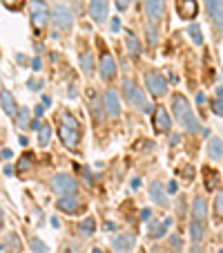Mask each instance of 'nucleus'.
<instances>
[{
    "mask_svg": "<svg viewBox=\"0 0 223 253\" xmlns=\"http://www.w3.org/2000/svg\"><path fill=\"white\" fill-rule=\"evenodd\" d=\"M52 188H54V193H58V195H74L76 188H78V184L71 175L61 172V175H56L52 179Z\"/></svg>",
    "mask_w": 223,
    "mask_h": 253,
    "instance_id": "20e7f679",
    "label": "nucleus"
},
{
    "mask_svg": "<svg viewBox=\"0 0 223 253\" xmlns=\"http://www.w3.org/2000/svg\"><path fill=\"white\" fill-rule=\"evenodd\" d=\"M147 43L157 45V32H154V27H147Z\"/></svg>",
    "mask_w": 223,
    "mask_h": 253,
    "instance_id": "c9c22d12",
    "label": "nucleus"
},
{
    "mask_svg": "<svg viewBox=\"0 0 223 253\" xmlns=\"http://www.w3.org/2000/svg\"><path fill=\"white\" fill-rule=\"evenodd\" d=\"M119 27H121L119 18H114V20H112V32H119Z\"/></svg>",
    "mask_w": 223,
    "mask_h": 253,
    "instance_id": "ea45409f",
    "label": "nucleus"
},
{
    "mask_svg": "<svg viewBox=\"0 0 223 253\" xmlns=\"http://www.w3.org/2000/svg\"><path fill=\"white\" fill-rule=\"evenodd\" d=\"M123 94H125V101H127L129 105H134L136 110H141V112H152L154 105L147 101L145 92H143L134 81H129V79H125V81H123Z\"/></svg>",
    "mask_w": 223,
    "mask_h": 253,
    "instance_id": "f03ea898",
    "label": "nucleus"
},
{
    "mask_svg": "<svg viewBox=\"0 0 223 253\" xmlns=\"http://www.w3.org/2000/svg\"><path fill=\"white\" fill-rule=\"evenodd\" d=\"M9 244H11V249H14V251H20V242H16V235H11V238H9Z\"/></svg>",
    "mask_w": 223,
    "mask_h": 253,
    "instance_id": "4c0bfd02",
    "label": "nucleus"
},
{
    "mask_svg": "<svg viewBox=\"0 0 223 253\" xmlns=\"http://www.w3.org/2000/svg\"><path fill=\"white\" fill-rule=\"evenodd\" d=\"M78 229H81V233H83V235H92V233L96 231V222H94V217H87V220H83Z\"/></svg>",
    "mask_w": 223,
    "mask_h": 253,
    "instance_id": "a878e982",
    "label": "nucleus"
},
{
    "mask_svg": "<svg viewBox=\"0 0 223 253\" xmlns=\"http://www.w3.org/2000/svg\"><path fill=\"white\" fill-rule=\"evenodd\" d=\"M205 2H208V11H210L214 7V2H217V0H205Z\"/></svg>",
    "mask_w": 223,
    "mask_h": 253,
    "instance_id": "c03bdc74",
    "label": "nucleus"
},
{
    "mask_svg": "<svg viewBox=\"0 0 223 253\" xmlns=\"http://www.w3.org/2000/svg\"><path fill=\"white\" fill-rule=\"evenodd\" d=\"M103 108H105V115L116 119L121 115V103H119V96H116L114 90H105L103 92Z\"/></svg>",
    "mask_w": 223,
    "mask_h": 253,
    "instance_id": "6e6552de",
    "label": "nucleus"
},
{
    "mask_svg": "<svg viewBox=\"0 0 223 253\" xmlns=\"http://www.w3.org/2000/svg\"><path fill=\"white\" fill-rule=\"evenodd\" d=\"M29 244H32V249H33L36 253H47V247H45V244L40 242V240L32 238V240H29Z\"/></svg>",
    "mask_w": 223,
    "mask_h": 253,
    "instance_id": "2f4dec72",
    "label": "nucleus"
},
{
    "mask_svg": "<svg viewBox=\"0 0 223 253\" xmlns=\"http://www.w3.org/2000/svg\"><path fill=\"white\" fill-rule=\"evenodd\" d=\"M32 159H33L32 153H25L23 157L18 159V172H27L29 168H32Z\"/></svg>",
    "mask_w": 223,
    "mask_h": 253,
    "instance_id": "bb28decb",
    "label": "nucleus"
},
{
    "mask_svg": "<svg viewBox=\"0 0 223 253\" xmlns=\"http://www.w3.org/2000/svg\"><path fill=\"white\" fill-rule=\"evenodd\" d=\"M150 215H152V211H150V209H143L141 211V220H150Z\"/></svg>",
    "mask_w": 223,
    "mask_h": 253,
    "instance_id": "58836bf2",
    "label": "nucleus"
},
{
    "mask_svg": "<svg viewBox=\"0 0 223 253\" xmlns=\"http://www.w3.org/2000/svg\"><path fill=\"white\" fill-rule=\"evenodd\" d=\"M192 253H201V249H199V247H196V244H194V249H192Z\"/></svg>",
    "mask_w": 223,
    "mask_h": 253,
    "instance_id": "de8ad7c7",
    "label": "nucleus"
},
{
    "mask_svg": "<svg viewBox=\"0 0 223 253\" xmlns=\"http://www.w3.org/2000/svg\"><path fill=\"white\" fill-rule=\"evenodd\" d=\"M5 222V213H2V209H0V224Z\"/></svg>",
    "mask_w": 223,
    "mask_h": 253,
    "instance_id": "49530a36",
    "label": "nucleus"
},
{
    "mask_svg": "<svg viewBox=\"0 0 223 253\" xmlns=\"http://www.w3.org/2000/svg\"><path fill=\"white\" fill-rule=\"evenodd\" d=\"M145 85H147V90L152 92L154 96L167 94V79L163 77L161 72H157V70H152V72H147V74H145Z\"/></svg>",
    "mask_w": 223,
    "mask_h": 253,
    "instance_id": "7ed1b4c3",
    "label": "nucleus"
},
{
    "mask_svg": "<svg viewBox=\"0 0 223 253\" xmlns=\"http://www.w3.org/2000/svg\"><path fill=\"white\" fill-rule=\"evenodd\" d=\"M214 213H217L219 217H223V191L214 197Z\"/></svg>",
    "mask_w": 223,
    "mask_h": 253,
    "instance_id": "c756f323",
    "label": "nucleus"
},
{
    "mask_svg": "<svg viewBox=\"0 0 223 253\" xmlns=\"http://www.w3.org/2000/svg\"><path fill=\"white\" fill-rule=\"evenodd\" d=\"M217 94H219V99H223V87H217Z\"/></svg>",
    "mask_w": 223,
    "mask_h": 253,
    "instance_id": "a18cd8bd",
    "label": "nucleus"
},
{
    "mask_svg": "<svg viewBox=\"0 0 223 253\" xmlns=\"http://www.w3.org/2000/svg\"><path fill=\"white\" fill-rule=\"evenodd\" d=\"M134 244H136V240H134V235H129V233L116 235V238L112 240V247H114L116 253H132Z\"/></svg>",
    "mask_w": 223,
    "mask_h": 253,
    "instance_id": "1a4fd4ad",
    "label": "nucleus"
},
{
    "mask_svg": "<svg viewBox=\"0 0 223 253\" xmlns=\"http://www.w3.org/2000/svg\"><path fill=\"white\" fill-rule=\"evenodd\" d=\"M18 128H29V110L27 108H20V112H18Z\"/></svg>",
    "mask_w": 223,
    "mask_h": 253,
    "instance_id": "c85d7f7f",
    "label": "nucleus"
},
{
    "mask_svg": "<svg viewBox=\"0 0 223 253\" xmlns=\"http://www.w3.org/2000/svg\"><path fill=\"white\" fill-rule=\"evenodd\" d=\"M90 16L96 20V23H103V20L107 18V0H92Z\"/></svg>",
    "mask_w": 223,
    "mask_h": 253,
    "instance_id": "4468645a",
    "label": "nucleus"
},
{
    "mask_svg": "<svg viewBox=\"0 0 223 253\" xmlns=\"http://www.w3.org/2000/svg\"><path fill=\"white\" fill-rule=\"evenodd\" d=\"M58 209L65 211V213H78V211H81V202L74 195H65L58 200Z\"/></svg>",
    "mask_w": 223,
    "mask_h": 253,
    "instance_id": "f3484780",
    "label": "nucleus"
},
{
    "mask_svg": "<svg viewBox=\"0 0 223 253\" xmlns=\"http://www.w3.org/2000/svg\"><path fill=\"white\" fill-rule=\"evenodd\" d=\"M172 112H174L176 121H179V126L185 130V132H199V119H196V115L192 112L190 103H188V99H185L183 94H174L172 96Z\"/></svg>",
    "mask_w": 223,
    "mask_h": 253,
    "instance_id": "f257e3e1",
    "label": "nucleus"
},
{
    "mask_svg": "<svg viewBox=\"0 0 223 253\" xmlns=\"http://www.w3.org/2000/svg\"><path fill=\"white\" fill-rule=\"evenodd\" d=\"M0 105H2V110H5L9 117H14L16 115V108H18V105H16L14 94H11L9 90H2V92H0Z\"/></svg>",
    "mask_w": 223,
    "mask_h": 253,
    "instance_id": "a211bd4d",
    "label": "nucleus"
},
{
    "mask_svg": "<svg viewBox=\"0 0 223 253\" xmlns=\"http://www.w3.org/2000/svg\"><path fill=\"white\" fill-rule=\"evenodd\" d=\"M152 119H154V128L159 130V132H170V115L165 112V108H157V110L152 112Z\"/></svg>",
    "mask_w": 223,
    "mask_h": 253,
    "instance_id": "f8f14e48",
    "label": "nucleus"
},
{
    "mask_svg": "<svg viewBox=\"0 0 223 253\" xmlns=\"http://www.w3.org/2000/svg\"><path fill=\"white\" fill-rule=\"evenodd\" d=\"M116 7H119L121 11L127 9V7H129V0H116Z\"/></svg>",
    "mask_w": 223,
    "mask_h": 253,
    "instance_id": "e433bc0d",
    "label": "nucleus"
},
{
    "mask_svg": "<svg viewBox=\"0 0 223 253\" xmlns=\"http://www.w3.org/2000/svg\"><path fill=\"white\" fill-rule=\"evenodd\" d=\"M219 253H223V249H221V251H219Z\"/></svg>",
    "mask_w": 223,
    "mask_h": 253,
    "instance_id": "8fccbe9b",
    "label": "nucleus"
},
{
    "mask_svg": "<svg viewBox=\"0 0 223 253\" xmlns=\"http://www.w3.org/2000/svg\"><path fill=\"white\" fill-rule=\"evenodd\" d=\"M0 155H2V157H5V159H9V157H11V150H9V148H5V150H2V153H0Z\"/></svg>",
    "mask_w": 223,
    "mask_h": 253,
    "instance_id": "37998d69",
    "label": "nucleus"
},
{
    "mask_svg": "<svg viewBox=\"0 0 223 253\" xmlns=\"http://www.w3.org/2000/svg\"><path fill=\"white\" fill-rule=\"evenodd\" d=\"M2 5H5L7 9H11V11H18L20 7L25 5V0H2Z\"/></svg>",
    "mask_w": 223,
    "mask_h": 253,
    "instance_id": "7c9ffc66",
    "label": "nucleus"
},
{
    "mask_svg": "<svg viewBox=\"0 0 223 253\" xmlns=\"http://www.w3.org/2000/svg\"><path fill=\"white\" fill-rule=\"evenodd\" d=\"M49 137H52V128H49L47 124H40V128H38V143H40V146H47Z\"/></svg>",
    "mask_w": 223,
    "mask_h": 253,
    "instance_id": "393cba45",
    "label": "nucleus"
},
{
    "mask_svg": "<svg viewBox=\"0 0 223 253\" xmlns=\"http://www.w3.org/2000/svg\"><path fill=\"white\" fill-rule=\"evenodd\" d=\"M212 112L214 115H219V117H223V99H217L212 103Z\"/></svg>",
    "mask_w": 223,
    "mask_h": 253,
    "instance_id": "f704fd0d",
    "label": "nucleus"
},
{
    "mask_svg": "<svg viewBox=\"0 0 223 253\" xmlns=\"http://www.w3.org/2000/svg\"><path fill=\"white\" fill-rule=\"evenodd\" d=\"M176 11H179V16L183 20L196 18V11H199V7H196V0H176Z\"/></svg>",
    "mask_w": 223,
    "mask_h": 253,
    "instance_id": "9b49d317",
    "label": "nucleus"
},
{
    "mask_svg": "<svg viewBox=\"0 0 223 253\" xmlns=\"http://www.w3.org/2000/svg\"><path fill=\"white\" fill-rule=\"evenodd\" d=\"M181 244H183V242H181V238H172V247H174V249H176V247L181 249Z\"/></svg>",
    "mask_w": 223,
    "mask_h": 253,
    "instance_id": "79ce46f5",
    "label": "nucleus"
},
{
    "mask_svg": "<svg viewBox=\"0 0 223 253\" xmlns=\"http://www.w3.org/2000/svg\"><path fill=\"white\" fill-rule=\"evenodd\" d=\"M170 224H172V220H165V222H152L150 224V238H163L165 235V231L170 229Z\"/></svg>",
    "mask_w": 223,
    "mask_h": 253,
    "instance_id": "4be33fe9",
    "label": "nucleus"
},
{
    "mask_svg": "<svg viewBox=\"0 0 223 253\" xmlns=\"http://www.w3.org/2000/svg\"><path fill=\"white\" fill-rule=\"evenodd\" d=\"M114 77H116V63L112 58V54L105 52L103 58H100V79L103 81H112Z\"/></svg>",
    "mask_w": 223,
    "mask_h": 253,
    "instance_id": "9d476101",
    "label": "nucleus"
},
{
    "mask_svg": "<svg viewBox=\"0 0 223 253\" xmlns=\"http://www.w3.org/2000/svg\"><path fill=\"white\" fill-rule=\"evenodd\" d=\"M221 153H223V146H221V141L219 139H210V143H208V155L212 159H221Z\"/></svg>",
    "mask_w": 223,
    "mask_h": 253,
    "instance_id": "b1692460",
    "label": "nucleus"
},
{
    "mask_svg": "<svg viewBox=\"0 0 223 253\" xmlns=\"http://www.w3.org/2000/svg\"><path fill=\"white\" fill-rule=\"evenodd\" d=\"M143 9L152 23H161L163 14H165V2L163 0H143Z\"/></svg>",
    "mask_w": 223,
    "mask_h": 253,
    "instance_id": "0eeeda50",
    "label": "nucleus"
},
{
    "mask_svg": "<svg viewBox=\"0 0 223 253\" xmlns=\"http://www.w3.org/2000/svg\"><path fill=\"white\" fill-rule=\"evenodd\" d=\"M150 197H152V202H154V204H159V206H167V204H170V200H167V191H165V186H163L161 182H152V184H150Z\"/></svg>",
    "mask_w": 223,
    "mask_h": 253,
    "instance_id": "ddd939ff",
    "label": "nucleus"
},
{
    "mask_svg": "<svg viewBox=\"0 0 223 253\" xmlns=\"http://www.w3.org/2000/svg\"><path fill=\"white\" fill-rule=\"evenodd\" d=\"M29 128H32V130H38V128H40V121H38V119H33L32 124H29Z\"/></svg>",
    "mask_w": 223,
    "mask_h": 253,
    "instance_id": "a19ab883",
    "label": "nucleus"
},
{
    "mask_svg": "<svg viewBox=\"0 0 223 253\" xmlns=\"http://www.w3.org/2000/svg\"><path fill=\"white\" fill-rule=\"evenodd\" d=\"M210 18H212V23L217 25L219 32H223V0H217V2H214V7L210 9Z\"/></svg>",
    "mask_w": 223,
    "mask_h": 253,
    "instance_id": "aec40b11",
    "label": "nucleus"
},
{
    "mask_svg": "<svg viewBox=\"0 0 223 253\" xmlns=\"http://www.w3.org/2000/svg\"><path fill=\"white\" fill-rule=\"evenodd\" d=\"M203 172H205V177H208V182H205V186H208L210 191H212V188H214V184H217V175L212 177V170H210V168H205Z\"/></svg>",
    "mask_w": 223,
    "mask_h": 253,
    "instance_id": "473e14b6",
    "label": "nucleus"
},
{
    "mask_svg": "<svg viewBox=\"0 0 223 253\" xmlns=\"http://www.w3.org/2000/svg\"><path fill=\"white\" fill-rule=\"evenodd\" d=\"M190 238L194 240V244L203 242V238H205V222H196V220L190 222Z\"/></svg>",
    "mask_w": 223,
    "mask_h": 253,
    "instance_id": "412c9836",
    "label": "nucleus"
},
{
    "mask_svg": "<svg viewBox=\"0 0 223 253\" xmlns=\"http://www.w3.org/2000/svg\"><path fill=\"white\" fill-rule=\"evenodd\" d=\"M58 137H61V141L65 143V146L74 148V146L78 143V130L69 128V126H61V128H58Z\"/></svg>",
    "mask_w": 223,
    "mask_h": 253,
    "instance_id": "2eb2a0df",
    "label": "nucleus"
},
{
    "mask_svg": "<svg viewBox=\"0 0 223 253\" xmlns=\"http://www.w3.org/2000/svg\"><path fill=\"white\" fill-rule=\"evenodd\" d=\"M205 217H208V204H205L203 197H194V202H192V220L205 222Z\"/></svg>",
    "mask_w": 223,
    "mask_h": 253,
    "instance_id": "dca6fc26",
    "label": "nucleus"
},
{
    "mask_svg": "<svg viewBox=\"0 0 223 253\" xmlns=\"http://www.w3.org/2000/svg\"><path fill=\"white\" fill-rule=\"evenodd\" d=\"M81 67L85 74H92V72H94V56H92V52L81 54Z\"/></svg>",
    "mask_w": 223,
    "mask_h": 253,
    "instance_id": "5701e85b",
    "label": "nucleus"
},
{
    "mask_svg": "<svg viewBox=\"0 0 223 253\" xmlns=\"http://www.w3.org/2000/svg\"><path fill=\"white\" fill-rule=\"evenodd\" d=\"M94 253H100V249H94Z\"/></svg>",
    "mask_w": 223,
    "mask_h": 253,
    "instance_id": "09e8293b",
    "label": "nucleus"
},
{
    "mask_svg": "<svg viewBox=\"0 0 223 253\" xmlns=\"http://www.w3.org/2000/svg\"><path fill=\"white\" fill-rule=\"evenodd\" d=\"M29 16H32V23L36 29L45 27V23H47V18H49L47 5H45L43 0H32V5H29Z\"/></svg>",
    "mask_w": 223,
    "mask_h": 253,
    "instance_id": "39448f33",
    "label": "nucleus"
},
{
    "mask_svg": "<svg viewBox=\"0 0 223 253\" xmlns=\"http://www.w3.org/2000/svg\"><path fill=\"white\" fill-rule=\"evenodd\" d=\"M52 20H54V27L67 32V29L71 27V23H74V16H71V11L67 9L65 5H56L52 11Z\"/></svg>",
    "mask_w": 223,
    "mask_h": 253,
    "instance_id": "423d86ee",
    "label": "nucleus"
},
{
    "mask_svg": "<svg viewBox=\"0 0 223 253\" xmlns=\"http://www.w3.org/2000/svg\"><path fill=\"white\" fill-rule=\"evenodd\" d=\"M125 45H127V54L132 58H138V54H141V43H138V39L134 36L132 32H125Z\"/></svg>",
    "mask_w": 223,
    "mask_h": 253,
    "instance_id": "6ab92c4d",
    "label": "nucleus"
},
{
    "mask_svg": "<svg viewBox=\"0 0 223 253\" xmlns=\"http://www.w3.org/2000/svg\"><path fill=\"white\" fill-rule=\"evenodd\" d=\"M63 121H65V126H69V128H76V130H78L76 119H74V117H71L69 112H65V115H63Z\"/></svg>",
    "mask_w": 223,
    "mask_h": 253,
    "instance_id": "72a5a7b5",
    "label": "nucleus"
},
{
    "mask_svg": "<svg viewBox=\"0 0 223 253\" xmlns=\"http://www.w3.org/2000/svg\"><path fill=\"white\" fill-rule=\"evenodd\" d=\"M188 34H190L192 43H196V45H201V43H203V36H201V29H199V25H190V29H188Z\"/></svg>",
    "mask_w": 223,
    "mask_h": 253,
    "instance_id": "cd10ccee",
    "label": "nucleus"
}]
</instances>
